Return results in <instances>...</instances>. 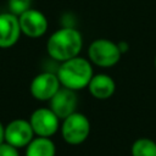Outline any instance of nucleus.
Instances as JSON below:
<instances>
[{"label":"nucleus","instance_id":"14","mask_svg":"<svg viewBox=\"0 0 156 156\" xmlns=\"http://www.w3.org/2000/svg\"><path fill=\"white\" fill-rule=\"evenodd\" d=\"M32 0H9V10L11 13L20 16L32 6Z\"/></svg>","mask_w":156,"mask_h":156},{"label":"nucleus","instance_id":"17","mask_svg":"<svg viewBox=\"0 0 156 156\" xmlns=\"http://www.w3.org/2000/svg\"><path fill=\"white\" fill-rule=\"evenodd\" d=\"M4 141H5V127L0 122V144H2Z\"/></svg>","mask_w":156,"mask_h":156},{"label":"nucleus","instance_id":"10","mask_svg":"<svg viewBox=\"0 0 156 156\" xmlns=\"http://www.w3.org/2000/svg\"><path fill=\"white\" fill-rule=\"evenodd\" d=\"M18 16L9 12L0 13V48L7 49L13 46L21 37Z\"/></svg>","mask_w":156,"mask_h":156},{"label":"nucleus","instance_id":"18","mask_svg":"<svg viewBox=\"0 0 156 156\" xmlns=\"http://www.w3.org/2000/svg\"><path fill=\"white\" fill-rule=\"evenodd\" d=\"M154 65H155V69H156V56H155V61H154Z\"/></svg>","mask_w":156,"mask_h":156},{"label":"nucleus","instance_id":"13","mask_svg":"<svg viewBox=\"0 0 156 156\" xmlns=\"http://www.w3.org/2000/svg\"><path fill=\"white\" fill-rule=\"evenodd\" d=\"M132 156H156V143L149 138L136 139L130 149Z\"/></svg>","mask_w":156,"mask_h":156},{"label":"nucleus","instance_id":"6","mask_svg":"<svg viewBox=\"0 0 156 156\" xmlns=\"http://www.w3.org/2000/svg\"><path fill=\"white\" fill-rule=\"evenodd\" d=\"M61 88L56 73L41 72L37 74L29 85L30 95L39 101H49Z\"/></svg>","mask_w":156,"mask_h":156},{"label":"nucleus","instance_id":"4","mask_svg":"<svg viewBox=\"0 0 156 156\" xmlns=\"http://www.w3.org/2000/svg\"><path fill=\"white\" fill-rule=\"evenodd\" d=\"M90 133V122L88 117L80 112H73L61 124V134L63 140L69 145H79L87 140Z\"/></svg>","mask_w":156,"mask_h":156},{"label":"nucleus","instance_id":"9","mask_svg":"<svg viewBox=\"0 0 156 156\" xmlns=\"http://www.w3.org/2000/svg\"><path fill=\"white\" fill-rule=\"evenodd\" d=\"M49 107L52 110V112L60 119H65L66 117L76 112L78 105L77 91L61 87L57 93L49 100Z\"/></svg>","mask_w":156,"mask_h":156},{"label":"nucleus","instance_id":"1","mask_svg":"<svg viewBox=\"0 0 156 156\" xmlns=\"http://www.w3.org/2000/svg\"><path fill=\"white\" fill-rule=\"evenodd\" d=\"M82 48V33L71 26H65L55 30L46 41V51L49 56L60 63L79 56Z\"/></svg>","mask_w":156,"mask_h":156},{"label":"nucleus","instance_id":"11","mask_svg":"<svg viewBox=\"0 0 156 156\" xmlns=\"http://www.w3.org/2000/svg\"><path fill=\"white\" fill-rule=\"evenodd\" d=\"M87 88L93 98L98 100H107L116 91V82L110 74L94 73Z\"/></svg>","mask_w":156,"mask_h":156},{"label":"nucleus","instance_id":"12","mask_svg":"<svg viewBox=\"0 0 156 156\" xmlns=\"http://www.w3.org/2000/svg\"><path fill=\"white\" fill-rule=\"evenodd\" d=\"M26 156H55L56 147L50 138L37 136L26 146Z\"/></svg>","mask_w":156,"mask_h":156},{"label":"nucleus","instance_id":"5","mask_svg":"<svg viewBox=\"0 0 156 156\" xmlns=\"http://www.w3.org/2000/svg\"><path fill=\"white\" fill-rule=\"evenodd\" d=\"M29 123L35 135L50 138L57 132L60 127V118L50 107H39L32 112Z\"/></svg>","mask_w":156,"mask_h":156},{"label":"nucleus","instance_id":"8","mask_svg":"<svg viewBox=\"0 0 156 156\" xmlns=\"http://www.w3.org/2000/svg\"><path fill=\"white\" fill-rule=\"evenodd\" d=\"M34 138V132L29 121L17 118L5 127V141L15 147L27 146Z\"/></svg>","mask_w":156,"mask_h":156},{"label":"nucleus","instance_id":"7","mask_svg":"<svg viewBox=\"0 0 156 156\" xmlns=\"http://www.w3.org/2000/svg\"><path fill=\"white\" fill-rule=\"evenodd\" d=\"M20 27L22 34L29 38H40L43 37L49 27V22L46 16L35 9H29L22 15L18 16Z\"/></svg>","mask_w":156,"mask_h":156},{"label":"nucleus","instance_id":"16","mask_svg":"<svg viewBox=\"0 0 156 156\" xmlns=\"http://www.w3.org/2000/svg\"><path fill=\"white\" fill-rule=\"evenodd\" d=\"M117 46H118V49H119V51H121L122 55L126 54V52H128V50H129V44L126 40H118L117 41Z\"/></svg>","mask_w":156,"mask_h":156},{"label":"nucleus","instance_id":"15","mask_svg":"<svg viewBox=\"0 0 156 156\" xmlns=\"http://www.w3.org/2000/svg\"><path fill=\"white\" fill-rule=\"evenodd\" d=\"M0 156H20V154L17 147L4 141L2 144H0Z\"/></svg>","mask_w":156,"mask_h":156},{"label":"nucleus","instance_id":"3","mask_svg":"<svg viewBox=\"0 0 156 156\" xmlns=\"http://www.w3.org/2000/svg\"><path fill=\"white\" fill-rule=\"evenodd\" d=\"M122 54L117 46V41L107 38L94 39L88 48V60L91 65L101 68L113 67L119 62Z\"/></svg>","mask_w":156,"mask_h":156},{"label":"nucleus","instance_id":"2","mask_svg":"<svg viewBox=\"0 0 156 156\" xmlns=\"http://www.w3.org/2000/svg\"><path fill=\"white\" fill-rule=\"evenodd\" d=\"M57 78L61 87L78 91L88 87L94 76L91 62L82 56H76L60 63L57 68Z\"/></svg>","mask_w":156,"mask_h":156}]
</instances>
